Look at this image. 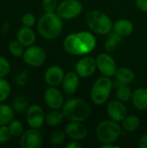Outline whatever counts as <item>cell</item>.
Listing matches in <instances>:
<instances>
[{
	"label": "cell",
	"mask_w": 147,
	"mask_h": 148,
	"mask_svg": "<svg viewBox=\"0 0 147 148\" xmlns=\"http://www.w3.org/2000/svg\"><path fill=\"white\" fill-rule=\"evenodd\" d=\"M12 136L10 134L8 126H0V145L3 146L8 144Z\"/></svg>",
	"instance_id": "cell-33"
},
{
	"label": "cell",
	"mask_w": 147,
	"mask_h": 148,
	"mask_svg": "<svg viewBox=\"0 0 147 148\" xmlns=\"http://www.w3.org/2000/svg\"><path fill=\"white\" fill-rule=\"evenodd\" d=\"M7 126L9 127V130L10 132V134H11L12 138L20 137L23 134V133L24 132L23 124L19 120L13 119Z\"/></svg>",
	"instance_id": "cell-27"
},
{
	"label": "cell",
	"mask_w": 147,
	"mask_h": 148,
	"mask_svg": "<svg viewBox=\"0 0 147 148\" xmlns=\"http://www.w3.org/2000/svg\"><path fill=\"white\" fill-rule=\"evenodd\" d=\"M44 101L52 110H57L63 107L64 97L62 93L55 87H49L44 92Z\"/></svg>",
	"instance_id": "cell-12"
},
{
	"label": "cell",
	"mask_w": 147,
	"mask_h": 148,
	"mask_svg": "<svg viewBox=\"0 0 147 148\" xmlns=\"http://www.w3.org/2000/svg\"><path fill=\"white\" fill-rule=\"evenodd\" d=\"M107 147L116 148V147H117V146H115V145H113V143H107V144H103V145L101 146V148H107Z\"/></svg>",
	"instance_id": "cell-39"
},
{
	"label": "cell",
	"mask_w": 147,
	"mask_h": 148,
	"mask_svg": "<svg viewBox=\"0 0 147 148\" xmlns=\"http://www.w3.org/2000/svg\"><path fill=\"white\" fill-rule=\"evenodd\" d=\"M0 147H1V145H0Z\"/></svg>",
	"instance_id": "cell-42"
},
{
	"label": "cell",
	"mask_w": 147,
	"mask_h": 148,
	"mask_svg": "<svg viewBox=\"0 0 147 148\" xmlns=\"http://www.w3.org/2000/svg\"><path fill=\"white\" fill-rule=\"evenodd\" d=\"M12 108L15 112L23 113L26 112L27 108L29 106V102L28 98L23 95H18L14 97L12 101Z\"/></svg>",
	"instance_id": "cell-23"
},
{
	"label": "cell",
	"mask_w": 147,
	"mask_h": 148,
	"mask_svg": "<svg viewBox=\"0 0 147 148\" xmlns=\"http://www.w3.org/2000/svg\"><path fill=\"white\" fill-rule=\"evenodd\" d=\"M20 147L22 148H40L42 147V136L38 129L29 128L20 136Z\"/></svg>",
	"instance_id": "cell-10"
},
{
	"label": "cell",
	"mask_w": 147,
	"mask_h": 148,
	"mask_svg": "<svg viewBox=\"0 0 147 148\" xmlns=\"http://www.w3.org/2000/svg\"><path fill=\"white\" fill-rule=\"evenodd\" d=\"M136 6L141 11L147 13V0H136Z\"/></svg>",
	"instance_id": "cell-36"
},
{
	"label": "cell",
	"mask_w": 147,
	"mask_h": 148,
	"mask_svg": "<svg viewBox=\"0 0 147 148\" xmlns=\"http://www.w3.org/2000/svg\"><path fill=\"white\" fill-rule=\"evenodd\" d=\"M16 39L24 47H29L36 42V34L31 28L23 26L16 33Z\"/></svg>",
	"instance_id": "cell-19"
},
{
	"label": "cell",
	"mask_w": 147,
	"mask_h": 148,
	"mask_svg": "<svg viewBox=\"0 0 147 148\" xmlns=\"http://www.w3.org/2000/svg\"><path fill=\"white\" fill-rule=\"evenodd\" d=\"M121 37L120 35H118L117 33H115L114 31L110 35L108 40L107 41L106 44H105V49L107 52H113V50L116 49L117 45L121 42Z\"/></svg>",
	"instance_id": "cell-30"
},
{
	"label": "cell",
	"mask_w": 147,
	"mask_h": 148,
	"mask_svg": "<svg viewBox=\"0 0 147 148\" xmlns=\"http://www.w3.org/2000/svg\"><path fill=\"white\" fill-rule=\"evenodd\" d=\"M63 29L62 18L55 12H45L37 22V30L42 37L53 40L58 37Z\"/></svg>",
	"instance_id": "cell-2"
},
{
	"label": "cell",
	"mask_w": 147,
	"mask_h": 148,
	"mask_svg": "<svg viewBox=\"0 0 147 148\" xmlns=\"http://www.w3.org/2000/svg\"><path fill=\"white\" fill-rule=\"evenodd\" d=\"M115 76H116V79L123 84L130 83L135 78V75H134L133 71L127 68L117 69Z\"/></svg>",
	"instance_id": "cell-22"
},
{
	"label": "cell",
	"mask_w": 147,
	"mask_h": 148,
	"mask_svg": "<svg viewBox=\"0 0 147 148\" xmlns=\"http://www.w3.org/2000/svg\"><path fill=\"white\" fill-rule=\"evenodd\" d=\"M113 29L120 36H126L133 33V24L131 21L127 19H120L113 23Z\"/></svg>",
	"instance_id": "cell-20"
},
{
	"label": "cell",
	"mask_w": 147,
	"mask_h": 148,
	"mask_svg": "<svg viewBox=\"0 0 147 148\" xmlns=\"http://www.w3.org/2000/svg\"><path fill=\"white\" fill-rule=\"evenodd\" d=\"M64 118L70 121L82 122L86 121L91 113L89 104L82 99H71L64 103L62 108Z\"/></svg>",
	"instance_id": "cell-3"
},
{
	"label": "cell",
	"mask_w": 147,
	"mask_h": 148,
	"mask_svg": "<svg viewBox=\"0 0 147 148\" xmlns=\"http://www.w3.org/2000/svg\"><path fill=\"white\" fill-rule=\"evenodd\" d=\"M63 91L68 95H73L78 88L79 75L76 72H68L65 75L62 82Z\"/></svg>",
	"instance_id": "cell-17"
},
{
	"label": "cell",
	"mask_w": 147,
	"mask_h": 148,
	"mask_svg": "<svg viewBox=\"0 0 147 148\" xmlns=\"http://www.w3.org/2000/svg\"><path fill=\"white\" fill-rule=\"evenodd\" d=\"M82 11V4L78 0H63L61 2L55 13L65 20H71L77 17Z\"/></svg>",
	"instance_id": "cell-7"
},
{
	"label": "cell",
	"mask_w": 147,
	"mask_h": 148,
	"mask_svg": "<svg viewBox=\"0 0 147 148\" xmlns=\"http://www.w3.org/2000/svg\"><path fill=\"white\" fill-rule=\"evenodd\" d=\"M132 102L133 106L141 111L147 110V88H139L133 92Z\"/></svg>",
	"instance_id": "cell-18"
},
{
	"label": "cell",
	"mask_w": 147,
	"mask_h": 148,
	"mask_svg": "<svg viewBox=\"0 0 147 148\" xmlns=\"http://www.w3.org/2000/svg\"><path fill=\"white\" fill-rule=\"evenodd\" d=\"M23 62L29 67H41L46 61V53L44 49L36 45L27 47L23 55Z\"/></svg>",
	"instance_id": "cell-8"
},
{
	"label": "cell",
	"mask_w": 147,
	"mask_h": 148,
	"mask_svg": "<svg viewBox=\"0 0 147 148\" xmlns=\"http://www.w3.org/2000/svg\"><path fill=\"white\" fill-rule=\"evenodd\" d=\"M121 135L122 127L112 119L101 121L96 127V136L103 144L114 143Z\"/></svg>",
	"instance_id": "cell-5"
},
{
	"label": "cell",
	"mask_w": 147,
	"mask_h": 148,
	"mask_svg": "<svg viewBox=\"0 0 147 148\" xmlns=\"http://www.w3.org/2000/svg\"><path fill=\"white\" fill-rule=\"evenodd\" d=\"M64 115L62 112L57 110H52L45 115V122L50 127H55L60 125L63 121Z\"/></svg>",
	"instance_id": "cell-25"
},
{
	"label": "cell",
	"mask_w": 147,
	"mask_h": 148,
	"mask_svg": "<svg viewBox=\"0 0 147 148\" xmlns=\"http://www.w3.org/2000/svg\"><path fill=\"white\" fill-rule=\"evenodd\" d=\"M65 133L67 136L73 140H81L88 136V131L81 122L71 121L66 126Z\"/></svg>",
	"instance_id": "cell-15"
},
{
	"label": "cell",
	"mask_w": 147,
	"mask_h": 148,
	"mask_svg": "<svg viewBox=\"0 0 147 148\" xmlns=\"http://www.w3.org/2000/svg\"><path fill=\"white\" fill-rule=\"evenodd\" d=\"M66 133L62 132V131H55L53 132L49 139V144L52 146H59L61 144H62L65 141L66 139Z\"/></svg>",
	"instance_id": "cell-31"
},
{
	"label": "cell",
	"mask_w": 147,
	"mask_h": 148,
	"mask_svg": "<svg viewBox=\"0 0 147 148\" xmlns=\"http://www.w3.org/2000/svg\"><path fill=\"white\" fill-rule=\"evenodd\" d=\"M113 89V82L110 77L102 76L99 78L92 87L91 100L96 105L104 104L109 98Z\"/></svg>",
	"instance_id": "cell-6"
},
{
	"label": "cell",
	"mask_w": 147,
	"mask_h": 148,
	"mask_svg": "<svg viewBox=\"0 0 147 148\" xmlns=\"http://www.w3.org/2000/svg\"><path fill=\"white\" fill-rule=\"evenodd\" d=\"M146 36H147V32H146Z\"/></svg>",
	"instance_id": "cell-41"
},
{
	"label": "cell",
	"mask_w": 147,
	"mask_h": 148,
	"mask_svg": "<svg viewBox=\"0 0 147 148\" xmlns=\"http://www.w3.org/2000/svg\"><path fill=\"white\" fill-rule=\"evenodd\" d=\"M107 112L110 119L115 121H122L127 116V110L124 103L119 100L111 101L107 108Z\"/></svg>",
	"instance_id": "cell-14"
},
{
	"label": "cell",
	"mask_w": 147,
	"mask_h": 148,
	"mask_svg": "<svg viewBox=\"0 0 147 148\" xmlns=\"http://www.w3.org/2000/svg\"><path fill=\"white\" fill-rule=\"evenodd\" d=\"M10 93L11 86L10 82L4 78H0V103L4 102L10 97Z\"/></svg>",
	"instance_id": "cell-29"
},
{
	"label": "cell",
	"mask_w": 147,
	"mask_h": 148,
	"mask_svg": "<svg viewBox=\"0 0 147 148\" xmlns=\"http://www.w3.org/2000/svg\"><path fill=\"white\" fill-rule=\"evenodd\" d=\"M26 122L31 128L39 129L45 122L44 111L41 106L37 104L29 105L26 110Z\"/></svg>",
	"instance_id": "cell-9"
},
{
	"label": "cell",
	"mask_w": 147,
	"mask_h": 148,
	"mask_svg": "<svg viewBox=\"0 0 147 148\" xmlns=\"http://www.w3.org/2000/svg\"><path fill=\"white\" fill-rule=\"evenodd\" d=\"M9 27H10V24H9L8 22L3 23V32L6 33L8 31V29H9Z\"/></svg>",
	"instance_id": "cell-40"
},
{
	"label": "cell",
	"mask_w": 147,
	"mask_h": 148,
	"mask_svg": "<svg viewBox=\"0 0 147 148\" xmlns=\"http://www.w3.org/2000/svg\"><path fill=\"white\" fill-rule=\"evenodd\" d=\"M36 20L35 15L32 14V13H30V12L25 13L22 16V19H21V22H22L23 26L29 27V28H32L36 24Z\"/></svg>",
	"instance_id": "cell-35"
},
{
	"label": "cell",
	"mask_w": 147,
	"mask_h": 148,
	"mask_svg": "<svg viewBox=\"0 0 147 148\" xmlns=\"http://www.w3.org/2000/svg\"><path fill=\"white\" fill-rule=\"evenodd\" d=\"M11 65L8 59L0 56V78H5L10 72Z\"/></svg>",
	"instance_id": "cell-32"
},
{
	"label": "cell",
	"mask_w": 147,
	"mask_h": 148,
	"mask_svg": "<svg viewBox=\"0 0 147 148\" xmlns=\"http://www.w3.org/2000/svg\"><path fill=\"white\" fill-rule=\"evenodd\" d=\"M65 76L63 69L57 65L50 66L47 69L44 74V80L49 86L56 87L62 84Z\"/></svg>",
	"instance_id": "cell-16"
},
{
	"label": "cell",
	"mask_w": 147,
	"mask_h": 148,
	"mask_svg": "<svg viewBox=\"0 0 147 148\" xmlns=\"http://www.w3.org/2000/svg\"><path fill=\"white\" fill-rule=\"evenodd\" d=\"M95 46L96 38L88 31L70 34L63 41V49L73 56H85L92 52Z\"/></svg>",
	"instance_id": "cell-1"
},
{
	"label": "cell",
	"mask_w": 147,
	"mask_h": 148,
	"mask_svg": "<svg viewBox=\"0 0 147 148\" xmlns=\"http://www.w3.org/2000/svg\"><path fill=\"white\" fill-rule=\"evenodd\" d=\"M140 120L136 115L126 116L122 121V129L126 132H133L139 127Z\"/></svg>",
	"instance_id": "cell-24"
},
{
	"label": "cell",
	"mask_w": 147,
	"mask_h": 148,
	"mask_svg": "<svg viewBox=\"0 0 147 148\" xmlns=\"http://www.w3.org/2000/svg\"><path fill=\"white\" fill-rule=\"evenodd\" d=\"M115 95H116L117 100L122 102H127L128 101L132 100L133 92L128 87H126V85H122L117 88Z\"/></svg>",
	"instance_id": "cell-28"
},
{
	"label": "cell",
	"mask_w": 147,
	"mask_h": 148,
	"mask_svg": "<svg viewBox=\"0 0 147 148\" xmlns=\"http://www.w3.org/2000/svg\"><path fill=\"white\" fill-rule=\"evenodd\" d=\"M97 68L100 72L107 77H112L115 75L117 66L113 58L108 54H100L96 58Z\"/></svg>",
	"instance_id": "cell-11"
},
{
	"label": "cell",
	"mask_w": 147,
	"mask_h": 148,
	"mask_svg": "<svg viewBox=\"0 0 147 148\" xmlns=\"http://www.w3.org/2000/svg\"><path fill=\"white\" fill-rule=\"evenodd\" d=\"M15 116V111L12 106L4 102L0 103V126L8 125Z\"/></svg>",
	"instance_id": "cell-21"
},
{
	"label": "cell",
	"mask_w": 147,
	"mask_h": 148,
	"mask_svg": "<svg viewBox=\"0 0 147 148\" xmlns=\"http://www.w3.org/2000/svg\"><path fill=\"white\" fill-rule=\"evenodd\" d=\"M86 23L90 29L99 35H107L113 29L111 18L102 11L90 10L86 14Z\"/></svg>",
	"instance_id": "cell-4"
},
{
	"label": "cell",
	"mask_w": 147,
	"mask_h": 148,
	"mask_svg": "<svg viewBox=\"0 0 147 148\" xmlns=\"http://www.w3.org/2000/svg\"><path fill=\"white\" fill-rule=\"evenodd\" d=\"M97 69L96 59L92 56H84L75 64V72L81 77L87 78L94 75Z\"/></svg>",
	"instance_id": "cell-13"
},
{
	"label": "cell",
	"mask_w": 147,
	"mask_h": 148,
	"mask_svg": "<svg viewBox=\"0 0 147 148\" xmlns=\"http://www.w3.org/2000/svg\"><path fill=\"white\" fill-rule=\"evenodd\" d=\"M58 0H42V6L45 12H55L58 6Z\"/></svg>",
	"instance_id": "cell-34"
},
{
	"label": "cell",
	"mask_w": 147,
	"mask_h": 148,
	"mask_svg": "<svg viewBox=\"0 0 147 148\" xmlns=\"http://www.w3.org/2000/svg\"><path fill=\"white\" fill-rule=\"evenodd\" d=\"M67 148H81L82 146L81 144H80L77 140H74V141H71L70 143H68L67 146H66Z\"/></svg>",
	"instance_id": "cell-38"
},
{
	"label": "cell",
	"mask_w": 147,
	"mask_h": 148,
	"mask_svg": "<svg viewBox=\"0 0 147 148\" xmlns=\"http://www.w3.org/2000/svg\"><path fill=\"white\" fill-rule=\"evenodd\" d=\"M139 147L140 148H147V134H143L139 140Z\"/></svg>",
	"instance_id": "cell-37"
},
{
	"label": "cell",
	"mask_w": 147,
	"mask_h": 148,
	"mask_svg": "<svg viewBox=\"0 0 147 148\" xmlns=\"http://www.w3.org/2000/svg\"><path fill=\"white\" fill-rule=\"evenodd\" d=\"M9 53L14 57H23L24 53V46L17 40H12L8 44Z\"/></svg>",
	"instance_id": "cell-26"
}]
</instances>
